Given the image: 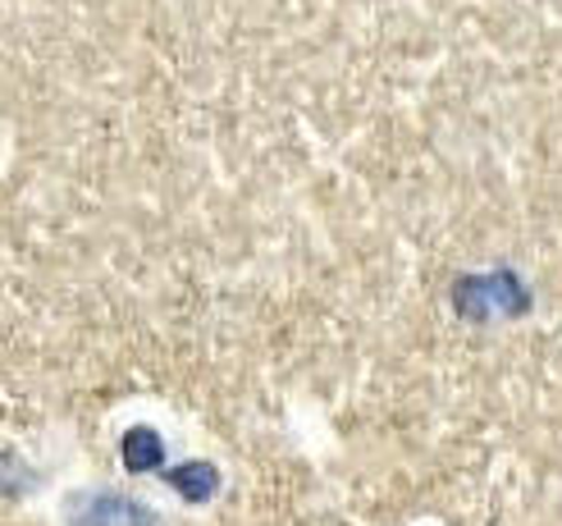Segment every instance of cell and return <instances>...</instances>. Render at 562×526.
<instances>
[{
	"label": "cell",
	"instance_id": "2",
	"mask_svg": "<svg viewBox=\"0 0 562 526\" xmlns=\"http://www.w3.org/2000/svg\"><path fill=\"white\" fill-rule=\"evenodd\" d=\"M170 485L183 494L188 504H206L211 494L220 490V477H215V467H206V462H188V467H179V472H170Z\"/></svg>",
	"mask_w": 562,
	"mask_h": 526
},
{
	"label": "cell",
	"instance_id": "3",
	"mask_svg": "<svg viewBox=\"0 0 562 526\" xmlns=\"http://www.w3.org/2000/svg\"><path fill=\"white\" fill-rule=\"evenodd\" d=\"M160 439H156V430H128V439H124V462H128V472H147V467H156L160 462Z\"/></svg>",
	"mask_w": 562,
	"mask_h": 526
},
{
	"label": "cell",
	"instance_id": "1",
	"mask_svg": "<svg viewBox=\"0 0 562 526\" xmlns=\"http://www.w3.org/2000/svg\"><path fill=\"white\" fill-rule=\"evenodd\" d=\"M69 526H160L151 508H137L120 494H82L69 513Z\"/></svg>",
	"mask_w": 562,
	"mask_h": 526
}]
</instances>
